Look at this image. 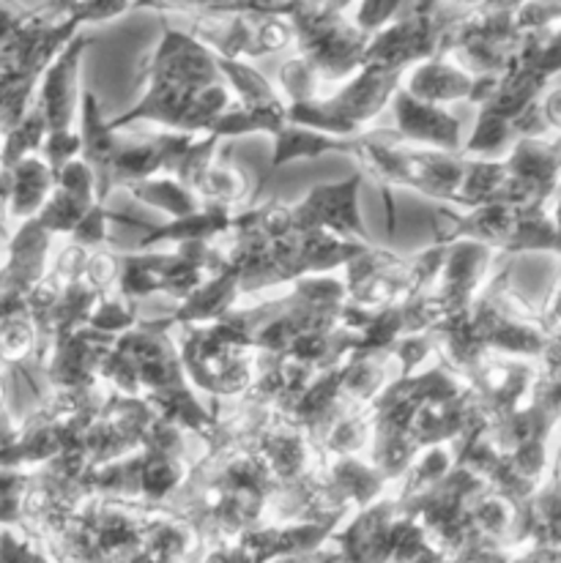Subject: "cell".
I'll list each match as a JSON object with an SVG mask.
<instances>
[{"label": "cell", "instance_id": "6da1fadb", "mask_svg": "<svg viewBox=\"0 0 561 563\" xmlns=\"http://www.w3.org/2000/svg\"><path fill=\"white\" fill-rule=\"evenodd\" d=\"M148 82L145 99L134 110L110 121L116 132L138 118H148L182 129L184 134H211L224 112L233 110L217 55L195 36L170 27H165L162 47L151 60Z\"/></svg>", "mask_w": 561, "mask_h": 563}, {"label": "cell", "instance_id": "7a4b0ae2", "mask_svg": "<svg viewBox=\"0 0 561 563\" xmlns=\"http://www.w3.org/2000/svg\"><path fill=\"white\" fill-rule=\"evenodd\" d=\"M88 38H72L69 47L58 55L50 71L44 75L42 93L36 104L42 107L44 121H47V143H44V162L53 167L55 178L66 170V165L82 154V134H75L72 123L77 115V66H80L82 49L88 47Z\"/></svg>", "mask_w": 561, "mask_h": 563}, {"label": "cell", "instance_id": "3957f363", "mask_svg": "<svg viewBox=\"0 0 561 563\" xmlns=\"http://www.w3.org/2000/svg\"><path fill=\"white\" fill-rule=\"evenodd\" d=\"M50 233L31 219L20 228V233L9 241L6 252V274H3V309L22 307L31 298V292L42 285L44 268H47Z\"/></svg>", "mask_w": 561, "mask_h": 563}, {"label": "cell", "instance_id": "277c9868", "mask_svg": "<svg viewBox=\"0 0 561 563\" xmlns=\"http://www.w3.org/2000/svg\"><path fill=\"white\" fill-rule=\"evenodd\" d=\"M99 206L97 176L82 159H75L66 165V170L58 176L53 197L38 213V224L47 233H72L88 219V213Z\"/></svg>", "mask_w": 561, "mask_h": 563}, {"label": "cell", "instance_id": "5b68a950", "mask_svg": "<svg viewBox=\"0 0 561 563\" xmlns=\"http://www.w3.org/2000/svg\"><path fill=\"white\" fill-rule=\"evenodd\" d=\"M397 134L406 143H430L444 151L460 148V121L447 115L439 104L414 99L408 91L395 96Z\"/></svg>", "mask_w": 561, "mask_h": 563}, {"label": "cell", "instance_id": "8992f818", "mask_svg": "<svg viewBox=\"0 0 561 563\" xmlns=\"http://www.w3.org/2000/svg\"><path fill=\"white\" fill-rule=\"evenodd\" d=\"M55 178L53 167L47 162H42L38 156H28L20 165L3 170V187H6V206L9 213L31 222L36 213L44 211V206L53 197Z\"/></svg>", "mask_w": 561, "mask_h": 563}, {"label": "cell", "instance_id": "52a82bcc", "mask_svg": "<svg viewBox=\"0 0 561 563\" xmlns=\"http://www.w3.org/2000/svg\"><path fill=\"white\" fill-rule=\"evenodd\" d=\"M406 91L414 99L428 101V104H444V101L452 99L474 101L476 91H480V80L471 77L465 69H460L454 60H447L444 55H439V58L433 55V58L422 60L414 69Z\"/></svg>", "mask_w": 561, "mask_h": 563}, {"label": "cell", "instance_id": "ba28073f", "mask_svg": "<svg viewBox=\"0 0 561 563\" xmlns=\"http://www.w3.org/2000/svg\"><path fill=\"white\" fill-rule=\"evenodd\" d=\"M353 140H337L329 137V134L316 132V129L299 126V123H288L283 132L274 137V162L272 167L277 170L279 165L290 159H299V156H316L327 154V151H353Z\"/></svg>", "mask_w": 561, "mask_h": 563}, {"label": "cell", "instance_id": "9c48e42d", "mask_svg": "<svg viewBox=\"0 0 561 563\" xmlns=\"http://www.w3.org/2000/svg\"><path fill=\"white\" fill-rule=\"evenodd\" d=\"M132 195L138 197V200L148 202V206H160L162 211L173 213L178 219H189L195 217V213H200L206 208L204 197L198 195L195 189L184 187L182 181H170V178H165V181H143L138 184V187H132Z\"/></svg>", "mask_w": 561, "mask_h": 563}, {"label": "cell", "instance_id": "30bf717a", "mask_svg": "<svg viewBox=\"0 0 561 563\" xmlns=\"http://www.w3.org/2000/svg\"><path fill=\"white\" fill-rule=\"evenodd\" d=\"M3 563H53L44 555V550L25 533H16L6 526L3 531Z\"/></svg>", "mask_w": 561, "mask_h": 563}, {"label": "cell", "instance_id": "8fae6325", "mask_svg": "<svg viewBox=\"0 0 561 563\" xmlns=\"http://www.w3.org/2000/svg\"><path fill=\"white\" fill-rule=\"evenodd\" d=\"M559 553L548 548H535V544H524V548H509L507 553L498 555L496 563H559Z\"/></svg>", "mask_w": 561, "mask_h": 563}, {"label": "cell", "instance_id": "7c38bea8", "mask_svg": "<svg viewBox=\"0 0 561 563\" xmlns=\"http://www.w3.org/2000/svg\"><path fill=\"white\" fill-rule=\"evenodd\" d=\"M540 110H542V118H546V123H548V132H553L557 137H561V88L542 96Z\"/></svg>", "mask_w": 561, "mask_h": 563}, {"label": "cell", "instance_id": "4fadbf2b", "mask_svg": "<svg viewBox=\"0 0 561 563\" xmlns=\"http://www.w3.org/2000/svg\"><path fill=\"white\" fill-rule=\"evenodd\" d=\"M272 563H345L342 561L340 550H316V553H305V555H285V559H277Z\"/></svg>", "mask_w": 561, "mask_h": 563}]
</instances>
